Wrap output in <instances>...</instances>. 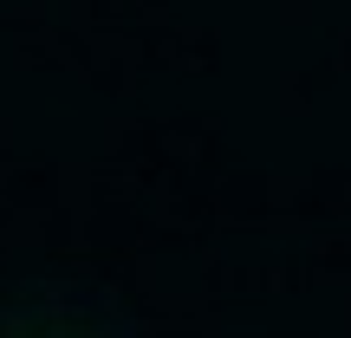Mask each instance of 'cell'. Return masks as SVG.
Returning <instances> with one entry per match:
<instances>
[{"instance_id": "6da1fadb", "label": "cell", "mask_w": 351, "mask_h": 338, "mask_svg": "<svg viewBox=\"0 0 351 338\" xmlns=\"http://www.w3.org/2000/svg\"><path fill=\"white\" fill-rule=\"evenodd\" d=\"M0 338H117V319L78 293H39V300L0 306Z\"/></svg>"}]
</instances>
